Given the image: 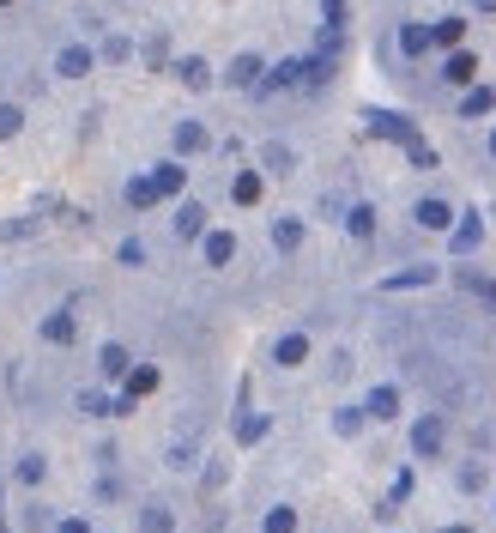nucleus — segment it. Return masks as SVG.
Segmentation results:
<instances>
[{"mask_svg": "<svg viewBox=\"0 0 496 533\" xmlns=\"http://www.w3.org/2000/svg\"><path fill=\"white\" fill-rule=\"evenodd\" d=\"M363 127H370V134H381V140H399L406 152H412V145H424V140H417V127L406 122V116H394V109H370V116H363Z\"/></svg>", "mask_w": 496, "mask_h": 533, "instance_id": "nucleus-1", "label": "nucleus"}, {"mask_svg": "<svg viewBox=\"0 0 496 533\" xmlns=\"http://www.w3.org/2000/svg\"><path fill=\"white\" fill-rule=\"evenodd\" d=\"M291 85H303V61H278V67H267V73H260L255 98L267 103V98H278V91H291Z\"/></svg>", "mask_w": 496, "mask_h": 533, "instance_id": "nucleus-2", "label": "nucleus"}, {"mask_svg": "<svg viewBox=\"0 0 496 533\" xmlns=\"http://www.w3.org/2000/svg\"><path fill=\"white\" fill-rule=\"evenodd\" d=\"M478 237H484V219H478V212H460V219H454V237H448V248L473 255V248H478Z\"/></svg>", "mask_w": 496, "mask_h": 533, "instance_id": "nucleus-3", "label": "nucleus"}, {"mask_svg": "<svg viewBox=\"0 0 496 533\" xmlns=\"http://www.w3.org/2000/svg\"><path fill=\"white\" fill-rule=\"evenodd\" d=\"M417 285H436V266H399L394 279H381V291H417Z\"/></svg>", "mask_w": 496, "mask_h": 533, "instance_id": "nucleus-4", "label": "nucleus"}, {"mask_svg": "<svg viewBox=\"0 0 496 533\" xmlns=\"http://www.w3.org/2000/svg\"><path fill=\"white\" fill-rule=\"evenodd\" d=\"M260 73H267V61H260V55H237L224 79H230V85H242V91H255V85H260Z\"/></svg>", "mask_w": 496, "mask_h": 533, "instance_id": "nucleus-5", "label": "nucleus"}, {"mask_svg": "<svg viewBox=\"0 0 496 533\" xmlns=\"http://www.w3.org/2000/svg\"><path fill=\"white\" fill-rule=\"evenodd\" d=\"M412 449H417V454H436V449H442V418H436V412L412 425Z\"/></svg>", "mask_w": 496, "mask_h": 533, "instance_id": "nucleus-6", "label": "nucleus"}, {"mask_svg": "<svg viewBox=\"0 0 496 533\" xmlns=\"http://www.w3.org/2000/svg\"><path fill=\"white\" fill-rule=\"evenodd\" d=\"M73 333H80V322H73V309H55V315L42 322V340H49V346H67Z\"/></svg>", "mask_w": 496, "mask_h": 533, "instance_id": "nucleus-7", "label": "nucleus"}, {"mask_svg": "<svg viewBox=\"0 0 496 533\" xmlns=\"http://www.w3.org/2000/svg\"><path fill=\"white\" fill-rule=\"evenodd\" d=\"M417 225L424 230H448L454 225V206L448 201H417Z\"/></svg>", "mask_w": 496, "mask_h": 533, "instance_id": "nucleus-8", "label": "nucleus"}, {"mask_svg": "<svg viewBox=\"0 0 496 533\" xmlns=\"http://www.w3.org/2000/svg\"><path fill=\"white\" fill-rule=\"evenodd\" d=\"M345 230H351L358 243H370V237H376V206H370V201H358L351 212H345Z\"/></svg>", "mask_w": 496, "mask_h": 533, "instance_id": "nucleus-9", "label": "nucleus"}, {"mask_svg": "<svg viewBox=\"0 0 496 533\" xmlns=\"http://www.w3.org/2000/svg\"><path fill=\"white\" fill-rule=\"evenodd\" d=\"M206 145H212V134H206L200 122H182L176 127V152H182V158H194V152H206Z\"/></svg>", "mask_w": 496, "mask_h": 533, "instance_id": "nucleus-10", "label": "nucleus"}, {"mask_svg": "<svg viewBox=\"0 0 496 533\" xmlns=\"http://www.w3.org/2000/svg\"><path fill=\"white\" fill-rule=\"evenodd\" d=\"M152 388H158V369H152V364H139V369H134V376H127V394H121L116 407H134L139 394H152Z\"/></svg>", "mask_w": 496, "mask_h": 533, "instance_id": "nucleus-11", "label": "nucleus"}, {"mask_svg": "<svg viewBox=\"0 0 496 533\" xmlns=\"http://www.w3.org/2000/svg\"><path fill=\"white\" fill-rule=\"evenodd\" d=\"M61 79H80V73H91V49H80V42H73V49H61Z\"/></svg>", "mask_w": 496, "mask_h": 533, "instance_id": "nucleus-12", "label": "nucleus"}, {"mask_svg": "<svg viewBox=\"0 0 496 533\" xmlns=\"http://www.w3.org/2000/svg\"><path fill=\"white\" fill-rule=\"evenodd\" d=\"M291 164H297V158H291V145H267V152H260V170H267V176H291Z\"/></svg>", "mask_w": 496, "mask_h": 533, "instance_id": "nucleus-13", "label": "nucleus"}, {"mask_svg": "<svg viewBox=\"0 0 496 533\" xmlns=\"http://www.w3.org/2000/svg\"><path fill=\"white\" fill-rule=\"evenodd\" d=\"M230 255H237V237H230V230H206V261L224 266Z\"/></svg>", "mask_w": 496, "mask_h": 533, "instance_id": "nucleus-14", "label": "nucleus"}, {"mask_svg": "<svg viewBox=\"0 0 496 533\" xmlns=\"http://www.w3.org/2000/svg\"><path fill=\"white\" fill-rule=\"evenodd\" d=\"M273 358L278 364H303V358H309V333H285V340L273 346Z\"/></svg>", "mask_w": 496, "mask_h": 533, "instance_id": "nucleus-15", "label": "nucleus"}, {"mask_svg": "<svg viewBox=\"0 0 496 533\" xmlns=\"http://www.w3.org/2000/svg\"><path fill=\"white\" fill-rule=\"evenodd\" d=\"M491 109H496V91H491V85H473V91L460 98V116H491Z\"/></svg>", "mask_w": 496, "mask_h": 533, "instance_id": "nucleus-16", "label": "nucleus"}, {"mask_svg": "<svg viewBox=\"0 0 496 533\" xmlns=\"http://www.w3.org/2000/svg\"><path fill=\"white\" fill-rule=\"evenodd\" d=\"M176 528V515L164 510V503H145V510H139V533H170Z\"/></svg>", "mask_w": 496, "mask_h": 533, "instance_id": "nucleus-17", "label": "nucleus"}, {"mask_svg": "<svg viewBox=\"0 0 496 533\" xmlns=\"http://www.w3.org/2000/svg\"><path fill=\"white\" fill-rule=\"evenodd\" d=\"M200 230H206V206L188 201V206L176 212V237H200Z\"/></svg>", "mask_w": 496, "mask_h": 533, "instance_id": "nucleus-18", "label": "nucleus"}, {"mask_svg": "<svg viewBox=\"0 0 496 533\" xmlns=\"http://www.w3.org/2000/svg\"><path fill=\"white\" fill-rule=\"evenodd\" d=\"M230 201H237V206H255L260 201V170H242L237 182H230Z\"/></svg>", "mask_w": 496, "mask_h": 533, "instance_id": "nucleus-19", "label": "nucleus"}, {"mask_svg": "<svg viewBox=\"0 0 496 533\" xmlns=\"http://www.w3.org/2000/svg\"><path fill=\"white\" fill-rule=\"evenodd\" d=\"M442 73H448V79H454V85H466V79H473V73H478V55H466V49H454Z\"/></svg>", "mask_w": 496, "mask_h": 533, "instance_id": "nucleus-20", "label": "nucleus"}, {"mask_svg": "<svg viewBox=\"0 0 496 533\" xmlns=\"http://www.w3.org/2000/svg\"><path fill=\"white\" fill-rule=\"evenodd\" d=\"M273 243L285 248V255H291V248H303V219H278V225H273Z\"/></svg>", "mask_w": 496, "mask_h": 533, "instance_id": "nucleus-21", "label": "nucleus"}, {"mask_svg": "<svg viewBox=\"0 0 496 533\" xmlns=\"http://www.w3.org/2000/svg\"><path fill=\"white\" fill-rule=\"evenodd\" d=\"M399 412V388H370V418H394Z\"/></svg>", "mask_w": 496, "mask_h": 533, "instance_id": "nucleus-22", "label": "nucleus"}, {"mask_svg": "<svg viewBox=\"0 0 496 533\" xmlns=\"http://www.w3.org/2000/svg\"><path fill=\"white\" fill-rule=\"evenodd\" d=\"M127 206H139V212H145V206H158V188H152V176H134V182H127Z\"/></svg>", "mask_w": 496, "mask_h": 533, "instance_id": "nucleus-23", "label": "nucleus"}, {"mask_svg": "<svg viewBox=\"0 0 496 533\" xmlns=\"http://www.w3.org/2000/svg\"><path fill=\"white\" fill-rule=\"evenodd\" d=\"M460 31H466L460 19H442V24H430V49H436V42H442V49H460Z\"/></svg>", "mask_w": 496, "mask_h": 533, "instance_id": "nucleus-24", "label": "nucleus"}, {"mask_svg": "<svg viewBox=\"0 0 496 533\" xmlns=\"http://www.w3.org/2000/svg\"><path fill=\"white\" fill-rule=\"evenodd\" d=\"M399 49H406V55H424V49H430V24H406V31H399Z\"/></svg>", "mask_w": 496, "mask_h": 533, "instance_id": "nucleus-25", "label": "nucleus"}, {"mask_svg": "<svg viewBox=\"0 0 496 533\" xmlns=\"http://www.w3.org/2000/svg\"><path fill=\"white\" fill-rule=\"evenodd\" d=\"M152 188L158 194H182V164H158L152 170Z\"/></svg>", "mask_w": 496, "mask_h": 533, "instance_id": "nucleus-26", "label": "nucleus"}, {"mask_svg": "<svg viewBox=\"0 0 496 533\" xmlns=\"http://www.w3.org/2000/svg\"><path fill=\"white\" fill-rule=\"evenodd\" d=\"M267 533H297V510H291V503L267 510Z\"/></svg>", "mask_w": 496, "mask_h": 533, "instance_id": "nucleus-27", "label": "nucleus"}, {"mask_svg": "<svg viewBox=\"0 0 496 533\" xmlns=\"http://www.w3.org/2000/svg\"><path fill=\"white\" fill-rule=\"evenodd\" d=\"M267 431H273V418H260V412H248V418L237 425V436H242V443H260Z\"/></svg>", "mask_w": 496, "mask_h": 533, "instance_id": "nucleus-28", "label": "nucleus"}, {"mask_svg": "<svg viewBox=\"0 0 496 533\" xmlns=\"http://www.w3.org/2000/svg\"><path fill=\"white\" fill-rule=\"evenodd\" d=\"M333 431H339V436H358V431H363V412H358V407H339V412H333Z\"/></svg>", "mask_w": 496, "mask_h": 533, "instance_id": "nucleus-29", "label": "nucleus"}, {"mask_svg": "<svg viewBox=\"0 0 496 533\" xmlns=\"http://www.w3.org/2000/svg\"><path fill=\"white\" fill-rule=\"evenodd\" d=\"M24 127V116H19V103H0V140H13Z\"/></svg>", "mask_w": 496, "mask_h": 533, "instance_id": "nucleus-30", "label": "nucleus"}, {"mask_svg": "<svg viewBox=\"0 0 496 533\" xmlns=\"http://www.w3.org/2000/svg\"><path fill=\"white\" fill-rule=\"evenodd\" d=\"M127 369V346H103V376H121Z\"/></svg>", "mask_w": 496, "mask_h": 533, "instance_id": "nucleus-31", "label": "nucleus"}, {"mask_svg": "<svg viewBox=\"0 0 496 533\" xmlns=\"http://www.w3.org/2000/svg\"><path fill=\"white\" fill-rule=\"evenodd\" d=\"M13 472H19L24 485H37V479H42V454H19V467H13Z\"/></svg>", "mask_w": 496, "mask_h": 533, "instance_id": "nucleus-32", "label": "nucleus"}, {"mask_svg": "<svg viewBox=\"0 0 496 533\" xmlns=\"http://www.w3.org/2000/svg\"><path fill=\"white\" fill-rule=\"evenodd\" d=\"M460 491H484V467H478V461L460 467Z\"/></svg>", "mask_w": 496, "mask_h": 533, "instance_id": "nucleus-33", "label": "nucleus"}, {"mask_svg": "<svg viewBox=\"0 0 496 533\" xmlns=\"http://www.w3.org/2000/svg\"><path fill=\"white\" fill-rule=\"evenodd\" d=\"M182 79H188V85H206V79H212V67H206V61H182Z\"/></svg>", "mask_w": 496, "mask_h": 533, "instance_id": "nucleus-34", "label": "nucleus"}, {"mask_svg": "<svg viewBox=\"0 0 496 533\" xmlns=\"http://www.w3.org/2000/svg\"><path fill=\"white\" fill-rule=\"evenodd\" d=\"M321 13H327V31H339L345 24V0H321Z\"/></svg>", "mask_w": 496, "mask_h": 533, "instance_id": "nucleus-35", "label": "nucleus"}, {"mask_svg": "<svg viewBox=\"0 0 496 533\" xmlns=\"http://www.w3.org/2000/svg\"><path fill=\"white\" fill-rule=\"evenodd\" d=\"M103 55H109V61H127V55H134V42H127V37H109V49H103Z\"/></svg>", "mask_w": 496, "mask_h": 533, "instance_id": "nucleus-36", "label": "nucleus"}, {"mask_svg": "<svg viewBox=\"0 0 496 533\" xmlns=\"http://www.w3.org/2000/svg\"><path fill=\"white\" fill-rule=\"evenodd\" d=\"M406 497H412V472H399V479H394V491H388V503H406Z\"/></svg>", "mask_w": 496, "mask_h": 533, "instance_id": "nucleus-37", "label": "nucleus"}, {"mask_svg": "<svg viewBox=\"0 0 496 533\" xmlns=\"http://www.w3.org/2000/svg\"><path fill=\"white\" fill-rule=\"evenodd\" d=\"M473 291H478V297H484V304H491V309H496V279H478V285H473Z\"/></svg>", "mask_w": 496, "mask_h": 533, "instance_id": "nucleus-38", "label": "nucleus"}, {"mask_svg": "<svg viewBox=\"0 0 496 533\" xmlns=\"http://www.w3.org/2000/svg\"><path fill=\"white\" fill-rule=\"evenodd\" d=\"M61 533H91V528H85V521H61Z\"/></svg>", "mask_w": 496, "mask_h": 533, "instance_id": "nucleus-39", "label": "nucleus"}, {"mask_svg": "<svg viewBox=\"0 0 496 533\" xmlns=\"http://www.w3.org/2000/svg\"><path fill=\"white\" fill-rule=\"evenodd\" d=\"M478 6H484V13H496V0H478Z\"/></svg>", "mask_w": 496, "mask_h": 533, "instance_id": "nucleus-40", "label": "nucleus"}, {"mask_svg": "<svg viewBox=\"0 0 496 533\" xmlns=\"http://www.w3.org/2000/svg\"><path fill=\"white\" fill-rule=\"evenodd\" d=\"M442 533H473V528H442Z\"/></svg>", "mask_w": 496, "mask_h": 533, "instance_id": "nucleus-41", "label": "nucleus"}, {"mask_svg": "<svg viewBox=\"0 0 496 533\" xmlns=\"http://www.w3.org/2000/svg\"><path fill=\"white\" fill-rule=\"evenodd\" d=\"M491 158H496V134H491Z\"/></svg>", "mask_w": 496, "mask_h": 533, "instance_id": "nucleus-42", "label": "nucleus"}, {"mask_svg": "<svg viewBox=\"0 0 496 533\" xmlns=\"http://www.w3.org/2000/svg\"><path fill=\"white\" fill-rule=\"evenodd\" d=\"M0 6H6V0H0Z\"/></svg>", "mask_w": 496, "mask_h": 533, "instance_id": "nucleus-43", "label": "nucleus"}]
</instances>
